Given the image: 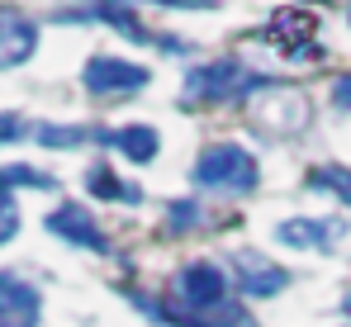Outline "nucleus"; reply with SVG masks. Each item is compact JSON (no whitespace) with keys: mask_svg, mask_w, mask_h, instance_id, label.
Returning a JSON list of instances; mask_svg holds the SVG:
<instances>
[{"mask_svg":"<svg viewBox=\"0 0 351 327\" xmlns=\"http://www.w3.org/2000/svg\"><path fill=\"white\" fill-rule=\"evenodd\" d=\"M195 223H204V209H199L195 199H171V209H167V232H185V228H195Z\"/></svg>","mask_w":351,"mask_h":327,"instance_id":"nucleus-15","label":"nucleus"},{"mask_svg":"<svg viewBox=\"0 0 351 327\" xmlns=\"http://www.w3.org/2000/svg\"><path fill=\"white\" fill-rule=\"evenodd\" d=\"M81 86L95 95V100H110V95H138L147 86V66L128 62L114 53H95L81 66Z\"/></svg>","mask_w":351,"mask_h":327,"instance_id":"nucleus-3","label":"nucleus"},{"mask_svg":"<svg viewBox=\"0 0 351 327\" xmlns=\"http://www.w3.org/2000/svg\"><path fill=\"white\" fill-rule=\"evenodd\" d=\"M86 185H90V195H100V199H138V190H133V185H123L119 175H110L105 166H90Z\"/></svg>","mask_w":351,"mask_h":327,"instance_id":"nucleus-13","label":"nucleus"},{"mask_svg":"<svg viewBox=\"0 0 351 327\" xmlns=\"http://www.w3.org/2000/svg\"><path fill=\"white\" fill-rule=\"evenodd\" d=\"M308 185L313 190H332L342 204H351V171L347 166H318V171H308Z\"/></svg>","mask_w":351,"mask_h":327,"instance_id":"nucleus-12","label":"nucleus"},{"mask_svg":"<svg viewBox=\"0 0 351 327\" xmlns=\"http://www.w3.org/2000/svg\"><path fill=\"white\" fill-rule=\"evenodd\" d=\"M313 5H323V0H313Z\"/></svg>","mask_w":351,"mask_h":327,"instance_id":"nucleus-20","label":"nucleus"},{"mask_svg":"<svg viewBox=\"0 0 351 327\" xmlns=\"http://www.w3.org/2000/svg\"><path fill=\"white\" fill-rule=\"evenodd\" d=\"M34 138L43 147H81V143H100L105 128H86V123H38Z\"/></svg>","mask_w":351,"mask_h":327,"instance_id":"nucleus-11","label":"nucleus"},{"mask_svg":"<svg viewBox=\"0 0 351 327\" xmlns=\"http://www.w3.org/2000/svg\"><path fill=\"white\" fill-rule=\"evenodd\" d=\"M38 318L43 294L19 275H0V327H38Z\"/></svg>","mask_w":351,"mask_h":327,"instance_id":"nucleus-8","label":"nucleus"},{"mask_svg":"<svg viewBox=\"0 0 351 327\" xmlns=\"http://www.w3.org/2000/svg\"><path fill=\"white\" fill-rule=\"evenodd\" d=\"M0 175H5V185L14 190V185H29V190H58V180L53 175H43V171H29V166H0Z\"/></svg>","mask_w":351,"mask_h":327,"instance_id":"nucleus-14","label":"nucleus"},{"mask_svg":"<svg viewBox=\"0 0 351 327\" xmlns=\"http://www.w3.org/2000/svg\"><path fill=\"white\" fill-rule=\"evenodd\" d=\"M342 232H347L342 218H285L276 228V242L299 247V252H332Z\"/></svg>","mask_w":351,"mask_h":327,"instance_id":"nucleus-6","label":"nucleus"},{"mask_svg":"<svg viewBox=\"0 0 351 327\" xmlns=\"http://www.w3.org/2000/svg\"><path fill=\"white\" fill-rule=\"evenodd\" d=\"M285 284H290V271L276 266L271 256H261V252H252V247L233 252V289H242L247 299H271V294H280Z\"/></svg>","mask_w":351,"mask_h":327,"instance_id":"nucleus-4","label":"nucleus"},{"mask_svg":"<svg viewBox=\"0 0 351 327\" xmlns=\"http://www.w3.org/2000/svg\"><path fill=\"white\" fill-rule=\"evenodd\" d=\"M19 232V209H14V190L5 185V175H0V242H10Z\"/></svg>","mask_w":351,"mask_h":327,"instance_id":"nucleus-16","label":"nucleus"},{"mask_svg":"<svg viewBox=\"0 0 351 327\" xmlns=\"http://www.w3.org/2000/svg\"><path fill=\"white\" fill-rule=\"evenodd\" d=\"M271 81L261 76V71H252L247 62H237V57H219V62H204V66H195L190 76H185V100H242V95H252V90H266Z\"/></svg>","mask_w":351,"mask_h":327,"instance_id":"nucleus-2","label":"nucleus"},{"mask_svg":"<svg viewBox=\"0 0 351 327\" xmlns=\"http://www.w3.org/2000/svg\"><path fill=\"white\" fill-rule=\"evenodd\" d=\"M190 180L199 190H219V195H252L261 171H256V157L237 143H209L195 166H190Z\"/></svg>","mask_w":351,"mask_h":327,"instance_id":"nucleus-1","label":"nucleus"},{"mask_svg":"<svg viewBox=\"0 0 351 327\" xmlns=\"http://www.w3.org/2000/svg\"><path fill=\"white\" fill-rule=\"evenodd\" d=\"M332 105H337V109H351V71L332 81Z\"/></svg>","mask_w":351,"mask_h":327,"instance_id":"nucleus-18","label":"nucleus"},{"mask_svg":"<svg viewBox=\"0 0 351 327\" xmlns=\"http://www.w3.org/2000/svg\"><path fill=\"white\" fill-rule=\"evenodd\" d=\"M48 232H58L62 242H71V247H86V252H110V242H105V228L95 223V214L86 209V204H62L48 214Z\"/></svg>","mask_w":351,"mask_h":327,"instance_id":"nucleus-5","label":"nucleus"},{"mask_svg":"<svg viewBox=\"0 0 351 327\" xmlns=\"http://www.w3.org/2000/svg\"><path fill=\"white\" fill-rule=\"evenodd\" d=\"M110 147H119L133 166H143V162L157 157L162 138H157V128H147V123H128V128H110Z\"/></svg>","mask_w":351,"mask_h":327,"instance_id":"nucleus-9","label":"nucleus"},{"mask_svg":"<svg viewBox=\"0 0 351 327\" xmlns=\"http://www.w3.org/2000/svg\"><path fill=\"white\" fill-rule=\"evenodd\" d=\"M342 308H347V313H351V294H347V299H342Z\"/></svg>","mask_w":351,"mask_h":327,"instance_id":"nucleus-19","label":"nucleus"},{"mask_svg":"<svg viewBox=\"0 0 351 327\" xmlns=\"http://www.w3.org/2000/svg\"><path fill=\"white\" fill-rule=\"evenodd\" d=\"M14 138H24V119L0 114V143H14Z\"/></svg>","mask_w":351,"mask_h":327,"instance_id":"nucleus-17","label":"nucleus"},{"mask_svg":"<svg viewBox=\"0 0 351 327\" xmlns=\"http://www.w3.org/2000/svg\"><path fill=\"white\" fill-rule=\"evenodd\" d=\"M95 10H100V19H105L110 29H119L128 43H167V38H157L152 29H143V24H138V14H133V5H128V0H95Z\"/></svg>","mask_w":351,"mask_h":327,"instance_id":"nucleus-10","label":"nucleus"},{"mask_svg":"<svg viewBox=\"0 0 351 327\" xmlns=\"http://www.w3.org/2000/svg\"><path fill=\"white\" fill-rule=\"evenodd\" d=\"M38 53V24L10 5H0V71L5 66H24Z\"/></svg>","mask_w":351,"mask_h":327,"instance_id":"nucleus-7","label":"nucleus"}]
</instances>
